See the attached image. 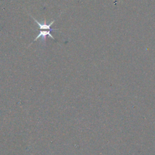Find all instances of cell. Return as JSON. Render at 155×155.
<instances>
[{
    "label": "cell",
    "mask_w": 155,
    "mask_h": 155,
    "mask_svg": "<svg viewBox=\"0 0 155 155\" xmlns=\"http://www.w3.org/2000/svg\"><path fill=\"white\" fill-rule=\"evenodd\" d=\"M31 17V18H33V19H34V21H35V22L39 25V29H40V30H42V29H45V30H50V31H53V30H58V29H55V28H51V26L52 25V24L54 23V20H53V21H52L49 24H46L45 23H44V24H41V22H39L38 20H36L34 17H33V16H30Z\"/></svg>",
    "instance_id": "6da1fadb"
},
{
    "label": "cell",
    "mask_w": 155,
    "mask_h": 155,
    "mask_svg": "<svg viewBox=\"0 0 155 155\" xmlns=\"http://www.w3.org/2000/svg\"><path fill=\"white\" fill-rule=\"evenodd\" d=\"M50 30H47V31H41L40 30L39 31V34L35 38V39H34L33 41H36L37 39H38L39 38H41V39H42V41L45 42V40L46 39V36H48L49 37L53 39H55L54 38V37L51 35V34L50 33Z\"/></svg>",
    "instance_id": "7a4b0ae2"
}]
</instances>
